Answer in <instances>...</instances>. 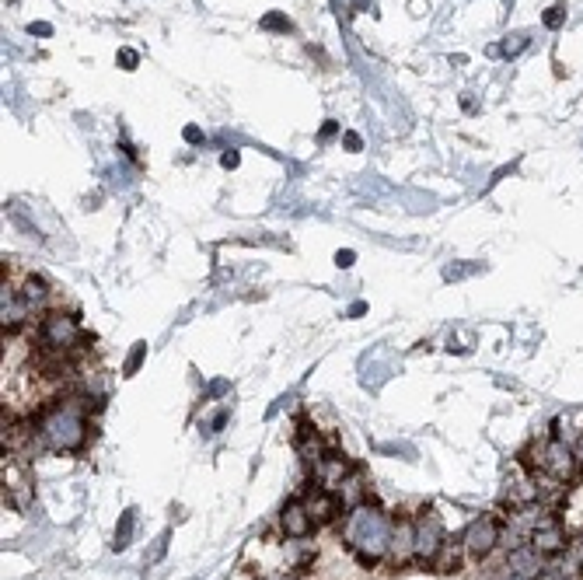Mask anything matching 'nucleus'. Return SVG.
<instances>
[{
	"label": "nucleus",
	"instance_id": "f257e3e1",
	"mask_svg": "<svg viewBox=\"0 0 583 580\" xmlns=\"http://www.w3.org/2000/svg\"><path fill=\"white\" fill-rule=\"evenodd\" d=\"M102 406V399H91L81 392H67L49 399L35 420V434H39L42 448L56 451V455H74L88 444L91 437V409Z\"/></svg>",
	"mask_w": 583,
	"mask_h": 580
},
{
	"label": "nucleus",
	"instance_id": "f03ea898",
	"mask_svg": "<svg viewBox=\"0 0 583 580\" xmlns=\"http://www.w3.org/2000/svg\"><path fill=\"white\" fill-rule=\"evenodd\" d=\"M391 518L381 504H374V497L367 504L346 511L343 518V542L360 567L374 570L381 563H388V542H391Z\"/></svg>",
	"mask_w": 583,
	"mask_h": 580
},
{
	"label": "nucleus",
	"instance_id": "7ed1b4c3",
	"mask_svg": "<svg viewBox=\"0 0 583 580\" xmlns=\"http://www.w3.org/2000/svg\"><path fill=\"white\" fill-rule=\"evenodd\" d=\"M500 539H503V511H489L472 518L465 525V532H461L468 563H489L500 553Z\"/></svg>",
	"mask_w": 583,
	"mask_h": 580
},
{
	"label": "nucleus",
	"instance_id": "20e7f679",
	"mask_svg": "<svg viewBox=\"0 0 583 580\" xmlns=\"http://www.w3.org/2000/svg\"><path fill=\"white\" fill-rule=\"evenodd\" d=\"M447 542V528L440 521L437 507H419L416 514V567L430 570L437 553L444 549Z\"/></svg>",
	"mask_w": 583,
	"mask_h": 580
},
{
	"label": "nucleus",
	"instance_id": "39448f33",
	"mask_svg": "<svg viewBox=\"0 0 583 580\" xmlns=\"http://www.w3.org/2000/svg\"><path fill=\"white\" fill-rule=\"evenodd\" d=\"M388 567L391 570H409V567H416V514L398 511L395 518H391Z\"/></svg>",
	"mask_w": 583,
	"mask_h": 580
},
{
	"label": "nucleus",
	"instance_id": "423d86ee",
	"mask_svg": "<svg viewBox=\"0 0 583 580\" xmlns=\"http://www.w3.org/2000/svg\"><path fill=\"white\" fill-rule=\"evenodd\" d=\"M531 546L538 549V553L545 556V560H556V556H563L566 549L573 546V532L570 525L563 521V514L559 511H549L542 521H538V528L531 532Z\"/></svg>",
	"mask_w": 583,
	"mask_h": 580
},
{
	"label": "nucleus",
	"instance_id": "0eeeda50",
	"mask_svg": "<svg viewBox=\"0 0 583 580\" xmlns=\"http://www.w3.org/2000/svg\"><path fill=\"white\" fill-rule=\"evenodd\" d=\"M297 497L304 500V507H308V514L315 518V525H318V528L336 525V521L346 514V511H343V504H339L336 493L325 490V486L318 483V479H308V483H304V490L297 493Z\"/></svg>",
	"mask_w": 583,
	"mask_h": 580
},
{
	"label": "nucleus",
	"instance_id": "6e6552de",
	"mask_svg": "<svg viewBox=\"0 0 583 580\" xmlns=\"http://www.w3.org/2000/svg\"><path fill=\"white\" fill-rule=\"evenodd\" d=\"M32 504V483H28V465L14 455H4V507L21 511Z\"/></svg>",
	"mask_w": 583,
	"mask_h": 580
},
{
	"label": "nucleus",
	"instance_id": "1a4fd4ad",
	"mask_svg": "<svg viewBox=\"0 0 583 580\" xmlns=\"http://www.w3.org/2000/svg\"><path fill=\"white\" fill-rule=\"evenodd\" d=\"M318 532L315 518L308 514V507H304L301 497L287 500L280 511V535L283 539H311V535Z\"/></svg>",
	"mask_w": 583,
	"mask_h": 580
},
{
	"label": "nucleus",
	"instance_id": "9d476101",
	"mask_svg": "<svg viewBox=\"0 0 583 580\" xmlns=\"http://www.w3.org/2000/svg\"><path fill=\"white\" fill-rule=\"evenodd\" d=\"M353 469H357V465H353L350 458L343 455V451H329V455H325V462L318 465L315 476H311V479H318V483H322L325 490L336 493L339 486H343V479L350 476Z\"/></svg>",
	"mask_w": 583,
	"mask_h": 580
},
{
	"label": "nucleus",
	"instance_id": "9b49d317",
	"mask_svg": "<svg viewBox=\"0 0 583 580\" xmlns=\"http://www.w3.org/2000/svg\"><path fill=\"white\" fill-rule=\"evenodd\" d=\"M468 563V553H465V542H461V535H447L444 549L437 553V560H433L430 574L437 577H454L461 574V567Z\"/></svg>",
	"mask_w": 583,
	"mask_h": 580
},
{
	"label": "nucleus",
	"instance_id": "f8f14e48",
	"mask_svg": "<svg viewBox=\"0 0 583 580\" xmlns=\"http://www.w3.org/2000/svg\"><path fill=\"white\" fill-rule=\"evenodd\" d=\"M339 504H343V511H353V507L367 504L371 500V483H367V476L360 469H353L350 476L343 479V486L336 490Z\"/></svg>",
	"mask_w": 583,
	"mask_h": 580
},
{
	"label": "nucleus",
	"instance_id": "ddd939ff",
	"mask_svg": "<svg viewBox=\"0 0 583 580\" xmlns=\"http://www.w3.org/2000/svg\"><path fill=\"white\" fill-rule=\"evenodd\" d=\"M549 434L573 448V444L583 437V409H566V413H559L556 420H552Z\"/></svg>",
	"mask_w": 583,
	"mask_h": 580
},
{
	"label": "nucleus",
	"instance_id": "4468645a",
	"mask_svg": "<svg viewBox=\"0 0 583 580\" xmlns=\"http://www.w3.org/2000/svg\"><path fill=\"white\" fill-rule=\"evenodd\" d=\"M130 535H133V511H126L123 514V525L116 528V542H112V546L126 549V546H130Z\"/></svg>",
	"mask_w": 583,
	"mask_h": 580
},
{
	"label": "nucleus",
	"instance_id": "2eb2a0df",
	"mask_svg": "<svg viewBox=\"0 0 583 580\" xmlns=\"http://www.w3.org/2000/svg\"><path fill=\"white\" fill-rule=\"evenodd\" d=\"M336 263L343 266V270H346V266H353V252H350V249H346V252H339V256H336Z\"/></svg>",
	"mask_w": 583,
	"mask_h": 580
},
{
	"label": "nucleus",
	"instance_id": "dca6fc26",
	"mask_svg": "<svg viewBox=\"0 0 583 580\" xmlns=\"http://www.w3.org/2000/svg\"><path fill=\"white\" fill-rule=\"evenodd\" d=\"M573 455H577V465H580V476H583V437L573 444Z\"/></svg>",
	"mask_w": 583,
	"mask_h": 580
},
{
	"label": "nucleus",
	"instance_id": "f3484780",
	"mask_svg": "<svg viewBox=\"0 0 583 580\" xmlns=\"http://www.w3.org/2000/svg\"><path fill=\"white\" fill-rule=\"evenodd\" d=\"M521 46H524V39H521V35H514V42H507V53H517Z\"/></svg>",
	"mask_w": 583,
	"mask_h": 580
},
{
	"label": "nucleus",
	"instance_id": "a211bd4d",
	"mask_svg": "<svg viewBox=\"0 0 583 580\" xmlns=\"http://www.w3.org/2000/svg\"><path fill=\"white\" fill-rule=\"evenodd\" d=\"M234 165H238V154L227 151V154H224V168H234Z\"/></svg>",
	"mask_w": 583,
	"mask_h": 580
},
{
	"label": "nucleus",
	"instance_id": "6ab92c4d",
	"mask_svg": "<svg viewBox=\"0 0 583 580\" xmlns=\"http://www.w3.org/2000/svg\"><path fill=\"white\" fill-rule=\"evenodd\" d=\"M545 25H559V7H552V14H545Z\"/></svg>",
	"mask_w": 583,
	"mask_h": 580
},
{
	"label": "nucleus",
	"instance_id": "aec40b11",
	"mask_svg": "<svg viewBox=\"0 0 583 580\" xmlns=\"http://www.w3.org/2000/svg\"><path fill=\"white\" fill-rule=\"evenodd\" d=\"M231 580H259V577H255L252 570H238V574H234Z\"/></svg>",
	"mask_w": 583,
	"mask_h": 580
},
{
	"label": "nucleus",
	"instance_id": "412c9836",
	"mask_svg": "<svg viewBox=\"0 0 583 580\" xmlns=\"http://www.w3.org/2000/svg\"><path fill=\"white\" fill-rule=\"evenodd\" d=\"M304 580H311V577H304Z\"/></svg>",
	"mask_w": 583,
	"mask_h": 580
}]
</instances>
